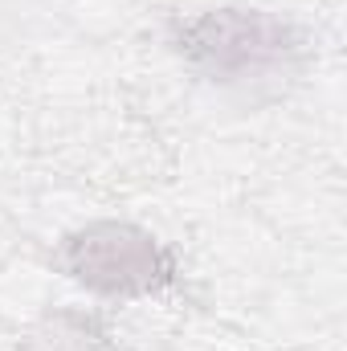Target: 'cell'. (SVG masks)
Returning <instances> with one entry per match:
<instances>
[{
	"label": "cell",
	"instance_id": "6da1fadb",
	"mask_svg": "<svg viewBox=\"0 0 347 351\" xmlns=\"http://www.w3.org/2000/svg\"><path fill=\"white\" fill-rule=\"evenodd\" d=\"M176 49L213 82H246L286 70L298 58V33L261 8H213L176 29Z\"/></svg>",
	"mask_w": 347,
	"mask_h": 351
},
{
	"label": "cell",
	"instance_id": "7a4b0ae2",
	"mask_svg": "<svg viewBox=\"0 0 347 351\" xmlns=\"http://www.w3.org/2000/svg\"><path fill=\"white\" fill-rule=\"evenodd\" d=\"M62 265L74 282L110 298L156 294L176 278V262L164 241L127 221H94L78 229L62 250Z\"/></svg>",
	"mask_w": 347,
	"mask_h": 351
},
{
	"label": "cell",
	"instance_id": "3957f363",
	"mask_svg": "<svg viewBox=\"0 0 347 351\" xmlns=\"http://www.w3.org/2000/svg\"><path fill=\"white\" fill-rule=\"evenodd\" d=\"M37 351H106V343L90 319L62 311L37 331Z\"/></svg>",
	"mask_w": 347,
	"mask_h": 351
}]
</instances>
